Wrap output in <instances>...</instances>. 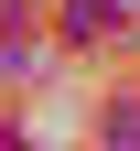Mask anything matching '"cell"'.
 <instances>
[{"label": "cell", "mask_w": 140, "mask_h": 151, "mask_svg": "<svg viewBox=\"0 0 140 151\" xmlns=\"http://www.w3.org/2000/svg\"><path fill=\"white\" fill-rule=\"evenodd\" d=\"M118 32V0H65V43H108Z\"/></svg>", "instance_id": "cell-1"}, {"label": "cell", "mask_w": 140, "mask_h": 151, "mask_svg": "<svg viewBox=\"0 0 140 151\" xmlns=\"http://www.w3.org/2000/svg\"><path fill=\"white\" fill-rule=\"evenodd\" d=\"M108 151H140V97H129V108H108Z\"/></svg>", "instance_id": "cell-2"}, {"label": "cell", "mask_w": 140, "mask_h": 151, "mask_svg": "<svg viewBox=\"0 0 140 151\" xmlns=\"http://www.w3.org/2000/svg\"><path fill=\"white\" fill-rule=\"evenodd\" d=\"M0 11H22V0H0Z\"/></svg>", "instance_id": "cell-3"}]
</instances>
